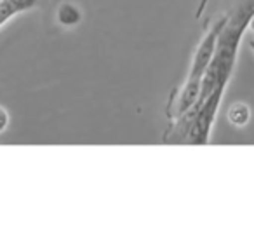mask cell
<instances>
[{
	"label": "cell",
	"instance_id": "6da1fadb",
	"mask_svg": "<svg viewBox=\"0 0 254 244\" xmlns=\"http://www.w3.org/2000/svg\"><path fill=\"white\" fill-rule=\"evenodd\" d=\"M225 87H218L212 91L202 103H195L193 108V120H191L190 131H188L187 142L193 145H204L209 138V133L214 124V117L218 112L219 101L223 98Z\"/></svg>",
	"mask_w": 254,
	"mask_h": 244
},
{
	"label": "cell",
	"instance_id": "7a4b0ae2",
	"mask_svg": "<svg viewBox=\"0 0 254 244\" xmlns=\"http://www.w3.org/2000/svg\"><path fill=\"white\" fill-rule=\"evenodd\" d=\"M226 18H221L219 21H216V25L209 30V33L204 37V40L200 42L198 49L195 51V56H193V61H191V68H190V74H188V79L190 81H200L202 82V77H204L205 70H207L209 63H211L212 56H214V51H216V44H218V37L221 33L223 26L226 23Z\"/></svg>",
	"mask_w": 254,
	"mask_h": 244
},
{
	"label": "cell",
	"instance_id": "3957f363",
	"mask_svg": "<svg viewBox=\"0 0 254 244\" xmlns=\"http://www.w3.org/2000/svg\"><path fill=\"white\" fill-rule=\"evenodd\" d=\"M37 0H0V28L11 18L35 7Z\"/></svg>",
	"mask_w": 254,
	"mask_h": 244
},
{
	"label": "cell",
	"instance_id": "277c9868",
	"mask_svg": "<svg viewBox=\"0 0 254 244\" xmlns=\"http://www.w3.org/2000/svg\"><path fill=\"white\" fill-rule=\"evenodd\" d=\"M82 14L75 5L71 4H63L60 9H58V21L64 26H73L80 21Z\"/></svg>",
	"mask_w": 254,
	"mask_h": 244
},
{
	"label": "cell",
	"instance_id": "5b68a950",
	"mask_svg": "<svg viewBox=\"0 0 254 244\" xmlns=\"http://www.w3.org/2000/svg\"><path fill=\"white\" fill-rule=\"evenodd\" d=\"M228 119L232 124L244 126L247 120H249V108H247V105H244V103H235V105L230 108Z\"/></svg>",
	"mask_w": 254,
	"mask_h": 244
},
{
	"label": "cell",
	"instance_id": "8992f818",
	"mask_svg": "<svg viewBox=\"0 0 254 244\" xmlns=\"http://www.w3.org/2000/svg\"><path fill=\"white\" fill-rule=\"evenodd\" d=\"M7 122H9V117H7V112L4 108H0V131H4L7 128Z\"/></svg>",
	"mask_w": 254,
	"mask_h": 244
},
{
	"label": "cell",
	"instance_id": "52a82bcc",
	"mask_svg": "<svg viewBox=\"0 0 254 244\" xmlns=\"http://www.w3.org/2000/svg\"><path fill=\"white\" fill-rule=\"evenodd\" d=\"M249 46H251V49H253V53H254V39L249 40Z\"/></svg>",
	"mask_w": 254,
	"mask_h": 244
},
{
	"label": "cell",
	"instance_id": "ba28073f",
	"mask_svg": "<svg viewBox=\"0 0 254 244\" xmlns=\"http://www.w3.org/2000/svg\"><path fill=\"white\" fill-rule=\"evenodd\" d=\"M249 25H251V28H253V30H254V18H253V19H251V23H249Z\"/></svg>",
	"mask_w": 254,
	"mask_h": 244
}]
</instances>
